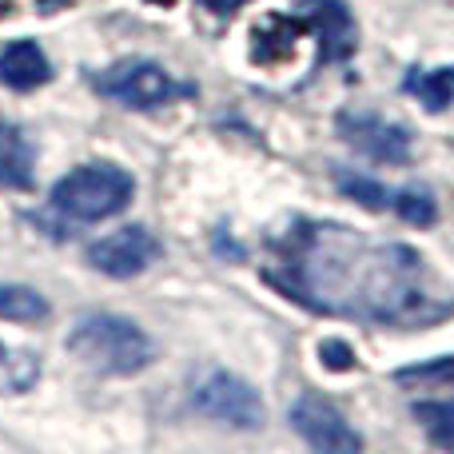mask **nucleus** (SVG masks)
I'll return each instance as SVG.
<instances>
[{
	"label": "nucleus",
	"mask_w": 454,
	"mask_h": 454,
	"mask_svg": "<svg viewBox=\"0 0 454 454\" xmlns=\"http://www.w3.org/2000/svg\"><path fill=\"white\" fill-rule=\"evenodd\" d=\"M263 279L307 311L351 323L419 331L454 315V295L415 247L367 239L347 223L295 220L271 239Z\"/></svg>",
	"instance_id": "obj_1"
},
{
	"label": "nucleus",
	"mask_w": 454,
	"mask_h": 454,
	"mask_svg": "<svg viewBox=\"0 0 454 454\" xmlns=\"http://www.w3.org/2000/svg\"><path fill=\"white\" fill-rule=\"evenodd\" d=\"M68 351L100 375H136L152 363L156 347L140 323L112 311H88L72 323Z\"/></svg>",
	"instance_id": "obj_2"
},
{
	"label": "nucleus",
	"mask_w": 454,
	"mask_h": 454,
	"mask_svg": "<svg viewBox=\"0 0 454 454\" xmlns=\"http://www.w3.org/2000/svg\"><path fill=\"white\" fill-rule=\"evenodd\" d=\"M136 196V180L116 164H84L52 188V207L76 223H100L120 215Z\"/></svg>",
	"instance_id": "obj_3"
},
{
	"label": "nucleus",
	"mask_w": 454,
	"mask_h": 454,
	"mask_svg": "<svg viewBox=\"0 0 454 454\" xmlns=\"http://www.w3.org/2000/svg\"><path fill=\"white\" fill-rule=\"evenodd\" d=\"M96 88H100L108 100L124 104V108H164V104H176V100H188L196 96V88L176 80L168 68H160L156 60H120L112 64L108 72L96 76Z\"/></svg>",
	"instance_id": "obj_4"
},
{
	"label": "nucleus",
	"mask_w": 454,
	"mask_h": 454,
	"mask_svg": "<svg viewBox=\"0 0 454 454\" xmlns=\"http://www.w3.org/2000/svg\"><path fill=\"white\" fill-rule=\"evenodd\" d=\"M192 407L204 419H215L235 431H259L263 427V399L255 395V387L243 383L231 371H204L192 383Z\"/></svg>",
	"instance_id": "obj_5"
},
{
	"label": "nucleus",
	"mask_w": 454,
	"mask_h": 454,
	"mask_svg": "<svg viewBox=\"0 0 454 454\" xmlns=\"http://www.w3.org/2000/svg\"><path fill=\"white\" fill-rule=\"evenodd\" d=\"M335 128L359 156L375 160V164H407L411 152H415L411 128L391 124V120L375 116V112H339Z\"/></svg>",
	"instance_id": "obj_6"
},
{
	"label": "nucleus",
	"mask_w": 454,
	"mask_h": 454,
	"mask_svg": "<svg viewBox=\"0 0 454 454\" xmlns=\"http://www.w3.org/2000/svg\"><path fill=\"white\" fill-rule=\"evenodd\" d=\"M156 259H160V239L140 223L120 227V231H108L96 243H88V263L100 275H112V279H132V275L148 271Z\"/></svg>",
	"instance_id": "obj_7"
},
{
	"label": "nucleus",
	"mask_w": 454,
	"mask_h": 454,
	"mask_svg": "<svg viewBox=\"0 0 454 454\" xmlns=\"http://www.w3.org/2000/svg\"><path fill=\"white\" fill-rule=\"evenodd\" d=\"M291 427L295 434L315 450L327 454H355L363 450V439L351 431V423L343 419V411L335 403H327L323 395H303L291 407Z\"/></svg>",
	"instance_id": "obj_8"
},
{
	"label": "nucleus",
	"mask_w": 454,
	"mask_h": 454,
	"mask_svg": "<svg viewBox=\"0 0 454 454\" xmlns=\"http://www.w3.org/2000/svg\"><path fill=\"white\" fill-rule=\"evenodd\" d=\"M295 8H299L295 16L303 20V28L319 40V64L347 60V56L355 52L359 32H355L351 8H347L343 0H299Z\"/></svg>",
	"instance_id": "obj_9"
},
{
	"label": "nucleus",
	"mask_w": 454,
	"mask_h": 454,
	"mask_svg": "<svg viewBox=\"0 0 454 454\" xmlns=\"http://www.w3.org/2000/svg\"><path fill=\"white\" fill-rule=\"evenodd\" d=\"M52 80V64H48L44 48L36 40H12L0 48V84L12 92H32V88Z\"/></svg>",
	"instance_id": "obj_10"
},
{
	"label": "nucleus",
	"mask_w": 454,
	"mask_h": 454,
	"mask_svg": "<svg viewBox=\"0 0 454 454\" xmlns=\"http://www.w3.org/2000/svg\"><path fill=\"white\" fill-rule=\"evenodd\" d=\"M36 180V148L16 124L0 120V188H32Z\"/></svg>",
	"instance_id": "obj_11"
},
{
	"label": "nucleus",
	"mask_w": 454,
	"mask_h": 454,
	"mask_svg": "<svg viewBox=\"0 0 454 454\" xmlns=\"http://www.w3.org/2000/svg\"><path fill=\"white\" fill-rule=\"evenodd\" d=\"M303 20L299 16H267L251 32V56L259 64H279L295 52V40L303 36Z\"/></svg>",
	"instance_id": "obj_12"
},
{
	"label": "nucleus",
	"mask_w": 454,
	"mask_h": 454,
	"mask_svg": "<svg viewBox=\"0 0 454 454\" xmlns=\"http://www.w3.org/2000/svg\"><path fill=\"white\" fill-rule=\"evenodd\" d=\"M403 92L415 96L427 112L450 108L454 104V64H447V68H423V64H415V68H407V76H403Z\"/></svg>",
	"instance_id": "obj_13"
},
{
	"label": "nucleus",
	"mask_w": 454,
	"mask_h": 454,
	"mask_svg": "<svg viewBox=\"0 0 454 454\" xmlns=\"http://www.w3.org/2000/svg\"><path fill=\"white\" fill-rule=\"evenodd\" d=\"M391 379L399 387H407V391H454V355L411 363V367L395 371Z\"/></svg>",
	"instance_id": "obj_14"
},
{
	"label": "nucleus",
	"mask_w": 454,
	"mask_h": 454,
	"mask_svg": "<svg viewBox=\"0 0 454 454\" xmlns=\"http://www.w3.org/2000/svg\"><path fill=\"white\" fill-rule=\"evenodd\" d=\"M331 180H335V188L343 192L347 200H355V204L367 207V212H391L395 192L383 188L379 180H371V176L351 172V168H335V172H331Z\"/></svg>",
	"instance_id": "obj_15"
},
{
	"label": "nucleus",
	"mask_w": 454,
	"mask_h": 454,
	"mask_svg": "<svg viewBox=\"0 0 454 454\" xmlns=\"http://www.w3.org/2000/svg\"><path fill=\"white\" fill-rule=\"evenodd\" d=\"M52 315L48 299L24 283H0V319L8 323H44Z\"/></svg>",
	"instance_id": "obj_16"
},
{
	"label": "nucleus",
	"mask_w": 454,
	"mask_h": 454,
	"mask_svg": "<svg viewBox=\"0 0 454 454\" xmlns=\"http://www.w3.org/2000/svg\"><path fill=\"white\" fill-rule=\"evenodd\" d=\"M40 375V363L32 351H20V347H4L0 343V395L8 391H28Z\"/></svg>",
	"instance_id": "obj_17"
},
{
	"label": "nucleus",
	"mask_w": 454,
	"mask_h": 454,
	"mask_svg": "<svg viewBox=\"0 0 454 454\" xmlns=\"http://www.w3.org/2000/svg\"><path fill=\"white\" fill-rule=\"evenodd\" d=\"M415 419L423 423L427 439H431L434 447L454 450V403H419Z\"/></svg>",
	"instance_id": "obj_18"
},
{
	"label": "nucleus",
	"mask_w": 454,
	"mask_h": 454,
	"mask_svg": "<svg viewBox=\"0 0 454 454\" xmlns=\"http://www.w3.org/2000/svg\"><path fill=\"white\" fill-rule=\"evenodd\" d=\"M391 212L399 215V220L415 223V227H431L434 220H439V204H434V196H431V192H423V188H403V192H395Z\"/></svg>",
	"instance_id": "obj_19"
},
{
	"label": "nucleus",
	"mask_w": 454,
	"mask_h": 454,
	"mask_svg": "<svg viewBox=\"0 0 454 454\" xmlns=\"http://www.w3.org/2000/svg\"><path fill=\"white\" fill-rule=\"evenodd\" d=\"M319 359H323V367H327V371H355V367H359V359H355V347L343 343L339 335L323 339V343H319Z\"/></svg>",
	"instance_id": "obj_20"
},
{
	"label": "nucleus",
	"mask_w": 454,
	"mask_h": 454,
	"mask_svg": "<svg viewBox=\"0 0 454 454\" xmlns=\"http://www.w3.org/2000/svg\"><path fill=\"white\" fill-rule=\"evenodd\" d=\"M204 8H212V12H220V16H231L239 4H247V0H200Z\"/></svg>",
	"instance_id": "obj_21"
}]
</instances>
